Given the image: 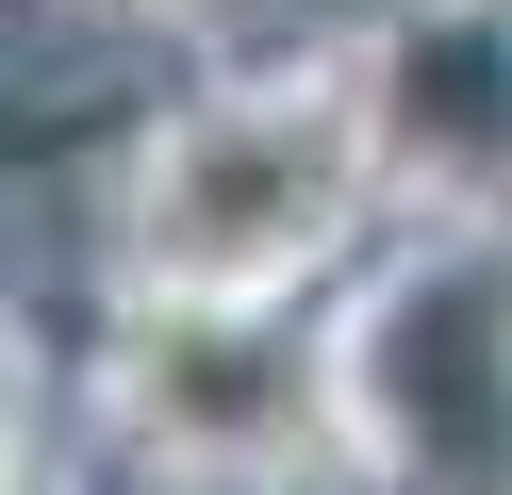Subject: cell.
Segmentation results:
<instances>
[{"label": "cell", "instance_id": "1", "mask_svg": "<svg viewBox=\"0 0 512 495\" xmlns=\"http://www.w3.org/2000/svg\"><path fill=\"white\" fill-rule=\"evenodd\" d=\"M347 215V99H199V116L149 149V264L182 297H248L281 264H314Z\"/></svg>", "mask_w": 512, "mask_h": 495}, {"label": "cell", "instance_id": "2", "mask_svg": "<svg viewBox=\"0 0 512 495\" xmlns=\"http://www.w3.org/2000/svg\"><path fill=\"white\" fill-rule=\"evenodd\" d=\"M496 314H512V264L479 248V231H463L446 264H413V281H397V330H413L430 363H496V347H512ZM479 413L512 429V380H446V446H430V479H446V495H512V462L479 446Z\"/></svg>", "mask_w": 512, "mask_h": 495}]
</instances>
